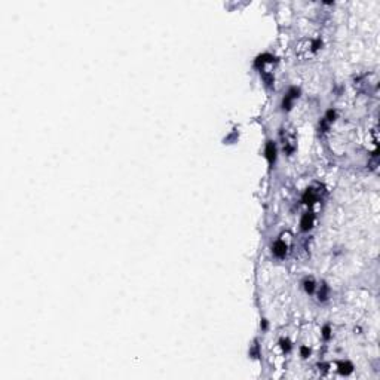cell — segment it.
Returning a JSON list of instances; mask_svg holds the SVG:
<instances>
[{"label":"cell","mask_w":380,"mask_h":380,"mask_svg":"<svg viewBox=\"0 0 380 380\" xmlns=\"http://www.w3.org/2000/svg\"><path fill=\"white\" fill-rule=\"evenodd\" d=\"M285 253H287V245H285L282 241L275 242V245H273V254H275L276 257H284Z\"/></svg>","instance_id":"6da1fadb"},{"label":"cell","mask_w":380,"mask_h":380,"mask_svg":"<svg viewBox=\"0 0 380 380\" xmlns=\"http://www.w3.org/2000/svg\"><path fill=\"white\" fill-rule=\"evenodd\" d=\"M266 156H267V159H269V162H270V163L275 160L276 149H275V144H273L272 141H269V143L266 144Z\"/></svg>","instance_id":"7a4b0ae2"},{"label":"cell","mask_w":380,"mask_h":380,"mask_svg":"<svg viewBox=\"0 0 380 380\" xmlns=\"http://www.w3.org/2000/svg\"><path fill=\"white\" fill-rule=\"evenodd\" d=\"M312 221H313V217L312 214H304L303 218H301V229L303 230H308L312 227Z\"/></svg>","instance_id":"3957f363"},{"label":"cell","mask_w":380,"mask_h":380,"mask_svg":"<svg viewBox=\"0 0 380 380\" xmlns=\"http://www.w3.org/2000/svg\"><path fill=\"white\" fill-rule=\"evenodd\" d=\"M315 198H316V196L313 195V192H312V190H308L306 195H304V202H306V204H312V202L315 201Z\"/></svg>","instance_id":"277c9868"},{"label":"cell","mask_w":380,"mask_h":380,"mask_svg":"<svg viewBox=\"0 0 380 380\" xmlns=\"http://www.w3.org/2000/svg\"><path fill=\"white\" fill-rule=\"evenodd\" d=\"M340 371L342 373H345V374H347V373H350L352 371V364H349V362H342L340 364Z\"/></svg>","instance_id":"5b68a950"},{"label":"cell","mask_w":380,"mask_h":380,"mask_svg":"<svg viewBox=\"0 0 380 380\" xmlns=\"http://www.w3.org/2000/svg\"><path fill=\"white\" fill-rule=\"evenodd\" d=\"M306 291H309V293H312L313 291V282L312 281H306Z\"/></svg>","instance_id":"8992f818"},{"label":"cell","mask_w":380,"mask_h":380,"mask_svg":"<svg viewBox=\"0 0 380 380\" xmlns=\"http://www.w3.org/2000/svg\"><path fill=\"white\" fill-rule=\"evenodd\" d=\"M300 352H301V356H308V355H309V352H311V350H309V347H306V346H303V347H301V349H300Z\"/></svg>","instance_id":"52a82bcc"}]
</instances>
